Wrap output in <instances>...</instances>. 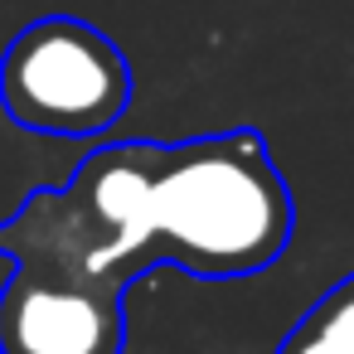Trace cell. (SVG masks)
<instances>
[{"mask_svg": "<svg viewBox=\"0 0 354 354\" xmlns=\"http://www.w3.org/2000/svg\"><path fill=\"white\" fill-rule=\"evenodd\" d=\"M277 354H354V272L291 325Z\"/></svg>", "mask_w": 354, "mask_h": 354, "instance_id": "cell-5", "label": "cell"}, {"mask_svg": "<svg viewBox=\"0 0 354 354\" xmlns=\"http://www.w3.org/2000/svg\"><path fill=\"white\" fill-rule=\"evenodd\" d=\"M296 204L262 131L238 127L160 146L151 185L156 262L194 277H248L286 252Z\"/></svg>", "mask_w": 354, "mask_h": 354, "instance_id": "cell-1", "label": "cell"}, {"mask_svg": "<svg viewBox=\"0 0 354 354\" xmlns=\"http://www.w3.org/2000/svg\"><path fill=\"white\" fill-rule=\"evenodd\" d=\"M122 296L15 267L0 286V354H117Z\"/></svg>", "mask_w": 354, "mask_h": 354, "instance_id": "cell-4", "label": "cell"}, {"mask_svg": "<svg viewBox=\"0 0 354 354\" xmlns=\"http://www.w3.org/2000/svg\"><path fill=\"white\" fill-rule=\"evenodd\" d=\"M156 141H122L93 151L64 189H35L0 223V252L15 257V267L122 296L146 267H156Z\"/></svg>", "mask_w": 354, "mask_h": 354, "instance_id": "cell-2", "label": "cell"}, {"mask_svg": "<svg viewBox=\"0 0 354 354\" xmlns=\"http://www.w3.org/2000/svg\"><path fill=\"white\" fill-rule=\"evenodd\" d=\"M0 107L35 136H102L131 107V64L88 20L44 15L0 54Z\"/></svg>", "mask_w": 354, "mask_h": 354, "instance_id": "cell-3", "label": "cell"}]
</instances>
